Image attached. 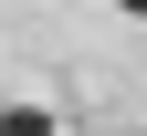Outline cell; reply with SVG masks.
<instances>
[{
    "label": "cell",
    "instance_id": "1",
    "mask_svg": "<svg viewBox=\"0 0 147 136\" xmlns=\"http://www.w3.org/2000/svg\"><path fill=\"white\" fill-rule=\"evenodd\" d=\"M0 136H53V126H42L32 105H11V115H0Z\"/></svg>",
    "mask_w": 147,
    "mask_h": 136
},
{
    "label": "cell",
    "instance_id": "2",
    "mask_svg": "<svg viewBox=\"0 0 147 136\" xmlns=\"http://www.w3.org/2000/svg\"><path fill=\"white\" fill-rule=\"evenodd\" d=\"M116 11H137V21H147V0H116Z\"/></svg>",
    "mask_w": 147,
    "mask_h": 136
}]
</instances>
